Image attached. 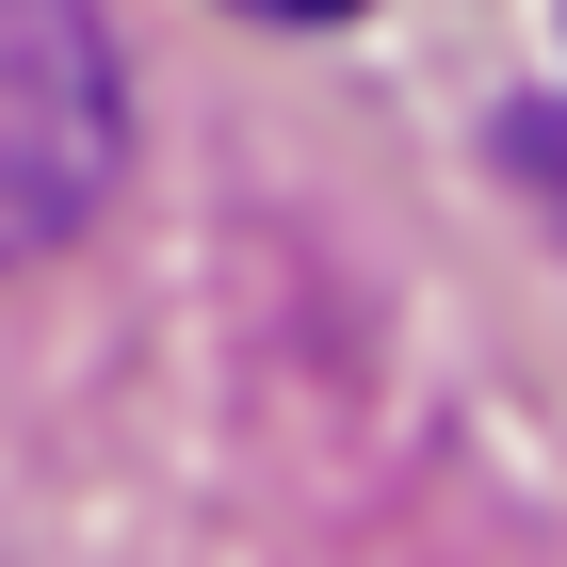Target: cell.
Listing matches in <instances>:
<instances>
[{
	"label": "cell",
	"mask_w": 567,
	"mask_h": 567,
	"mask_svg": "<svg viewBox=\"0 0 567 567\" xmlns=\"http://www.w3.org/2000/svg\"><path fill=\"white\" fill-rule=\"evenodd\" d=\"M114 178H131V82L97 0H0V276L82 244Z\"/></svg>",
	"instance_id": "cell-1"
},
{
	"label": "cell",
	"mask_w": 567,
	"mask_h": 567,
	"mask_svg": "<svg viewBox=\"0 0 567 567\" xmlns=\"http://www.w3.org/2000/svg\"><path fill=\"white\" fill-rule=\"evenodd\" d=\"M260 17H357V0H260Z\"/></svg>",
	"instance_id": "cell-2"
}]
</instances>
